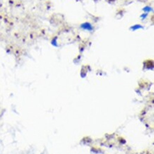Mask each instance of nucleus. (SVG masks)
Wrapping results in <instances>:
<instances>
[{"label": "nucleus", "instance_id": "1", "mask_svg": "<svg viewBox=\"0 0 154 154\" xmlns=\"http://www.w3.org/2000/svg\"><path fill=\"white\" fill-rule=\"evenodd\" d=\"M109 2H113V1H115V0H107Z\"/></svg>", "mask_w": 154, "mask_h": 154}, {"label": "nucleus", "instance_id": "2", "mask_svg": "<svg viewBox=\"0 0 154 154\" xmlns=\"http://www.w3.org/2000/svg\"><path fill=\"white\" fill-rule=\"evenodd\" d=\"M95 1H97V0H95Z\"/></svg>", "mask_w": 154, "mask_h": 154}]
</instances>
